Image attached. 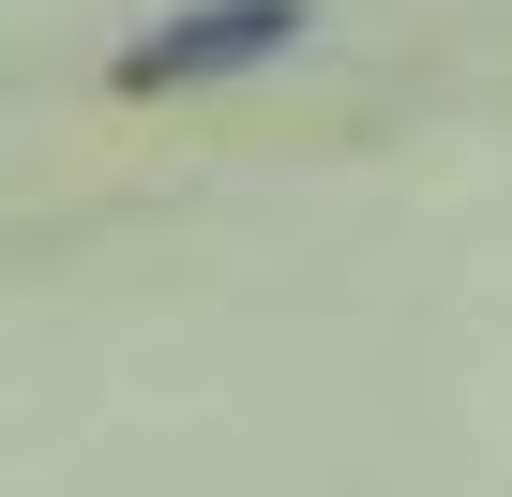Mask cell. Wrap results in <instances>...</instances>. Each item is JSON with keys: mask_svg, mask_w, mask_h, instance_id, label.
<instances>
[{"mask_svg": "<svg viewBox=\"0 0 512 497\" xmlns=\"http://www.w3.org/2000/svg\"><path fill=\"white\" fill-rule=\"evenodd\" d=\"M302 46V0H196V16H166V31H136L106 76L121 91H196V76H241V61H287Z\"/></svg>", "mask_w": 512, "mask_h": 497, "instance_id": "6da1fadb", "label": "cell"}]
</instances>
